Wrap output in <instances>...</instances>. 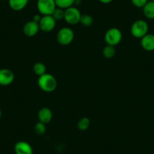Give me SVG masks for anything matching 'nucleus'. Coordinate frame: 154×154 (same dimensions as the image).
I'll return each instance as SVG.
<instances>
[{"mask_svg":"<svg viewBox=\"0 0 154 154\" xmlns=\"http://www.w3.org/2000/svg\"><path fill=\"white\" fill-rule=\"evenodd\" d=\"M37 83L39 88L45 92H52L57 86V82L55 77L47 72L38 76Z\"/></svg>","mask_w":154,"mask_h":154,"instance_id":"obj_1","label":"nucleus"},{"mask_svg":"<svg viewBox=\"0 0 154 154\" xmlns=\"http://www.w3.org/2000/svg\"><path fill=\"white\" fill-rule=\"evenodd\" d=\"M122 38V33L119 29L116 27L109 28L104 35V40L106 45L115 47L120 43Z\"/></svg>","mask_w":154,"mask_h":154,"instance_id":"obj_2","label":"nucleus"},{"mask_svg":"<svg viewBox=\"0 0 154 154\" xmlns=\"http://www.w3.org/2000/svg\"><path fill=\"white\" fill-rule=\"evenodd\" d=\"M149 26L143 20H137L131 26V33L132 36L137 38H141L148 33Z\"/></svg>","mask_w":154,"mask_h":154,"instance_id":"obj_3","label":"nucleus"},{"mask_svg":"<svg viewBox=\"0 0 154 154\" xmlns=\"http://www.w3.org/2000/svg\"><path fill=\"white\" fill-rule=\"evenodd\" d=\"M74 32L69 27H62L57 33V41L61 45H68L73 41Z\"/></svg>","mask_w":154,"mask_h":154,"instance_id":"obj_4","label":"nucleus"},{"mask_svg":"<svg viewBox=\"0 0 154 154\" xmlns=\"http://www.w3.org/2000/svg\"><path fill=\"white\" fill-rule=\"evenodd\" d=\"M36 6L41 15H51L57 8L54 0H37Z\"/></svg>","mask_w":154,"mask_h":154,"instance_id":"obj_5","label":"nucleus"},{"mask_svg":"<svg viewBox=\"0 0 154 154\" xmlns=\"http://www.w3.org/2000/svg\"><path fill=\"white\" fill-rule=\"evenodd\" d=\"M81 16H82V14H81L80 11L76 7L72 6L64 10V19L63 20H65V21L68 24L75 25L79 23Z\"/></svg>","mask_w":154,"mask_h":154,"instance_id":"obj_6","label":"nucleus"},{"mask_svg":"<svg viewBox=\"0 0 154 154\" xmlns=\"http://www.w3.org/2000/svg\"><path fill=\"white\" fill-rule=\"evenodd\" d=\"M56 22L57 21L51 15H42L38 25L41 30L48 32L52 31L55 28Z\"/></svg>","mask_w":154,"mask_h":154,"instance_id":"obj_7","label":"nucleus"},{"mask_svg":"<svg viewBox=\"0 0 154 154\" xmlns=\"http://www.w3.org/2000/svg\"><path fill=\"white\" fill-rule=\"evenodd\" d=\"M14 73L12 70L7 68L0 69V85L7 86L14 82Z\"/></svg>","mask_w":154,"mask_h":154,"instance_id":"obj_8","label":"nucleus"},{"mask_svg":"<svg viewBox=\"0 0 154 154\" xmlns=\"http://www.w3.org/2000/svg\"><path fill=\"white\" fill-rule=\"evenodd\" d=\"M39 29H40V28H39L38 23H37V22L34 21L32 20L26 22L23 28V33L25 34V35H26L28 37L35 36L38 33Z\"/></svg>","mask_w":154,"mask_h":154,"instance_id":"obj_9","label":"nucleus"},{"mask_svg":"<svg viewBox=\"0 0 154 154\" xmlns=\"http://www.w3.org/2000/svg\"><path fill=\"white\" fill-rule=\"evenodd\" d=\"M14 150L15 154H32V147L28 142L20 140L14 144Z\"/></svg>","mask_w":154,"mask_h":154,"instance_id":"obj_10","label":"nucleus"},{"mask_svg":"<svg viewBox=\"0 0 154 154\" xmlns=\"http://www.w3.org/2000/svg\"><path fill=\"white\" fill-rule=\"evenodd\" d=\"M140 45L145 51H154V34L147 33L140 38Z\"/></svg>","mask_w":154,"mask_h":154,"instance_id":"obj_11","label":"nucleus"},{"mask_svg":"<svg viewBox=\"0 0 154 154\" xmlns=\"http://www.w3.org/2000/svg\"><path fill=\"white\" fill-rule=\"evenodd\" d=\"M53 117L52 111L48 107H42L41 108L38 112V122H41L42 123L48 124L51 122Z\"/></svg>","mask_w":154,"mask_h":154,"instance_id":"obj_12","label":"nucleus"},{"mask_svg":"<svg viewBox=\"0 0 154 154\" xmlns=\"http://www.w3.org/2000/svg\"><path fill=\"white\" fill-rule=\"evenodd\" d=\"M8 2L11 9L15 11H20L26 8L29 0H8Z\"/></svg>","mask_w":154,"mask_h":154,"instance_id":"obj_13","label":"nucleus"},{"mask_svg":"<svg viewBox=\"0 0 154 154\" xmlns=\"http://www.w3.org/2000/svg\"><path fill=\"white\" fill-rule=\"evenodd\" d=\"M143 15L149 20L154 19V2L149 0L147 3L143 7Z\"/></svg>","mask_w":154,"mask_h":154,"instance_id":"obj_14","label":"nucleus"},{"mask_svg":"<svg viewBox=\"0 0 154 154\" xmlns=\"http://www.w3.org/2000/svg\"><path fill=\"white\" fill-rule=\"evenodd\" d=\"M32 70H33V72L35 75H37L38 76H40V75L46 73V66L43 63L37 62L33 65Z\"/></svg>","mask_w":154,"mask_h":154,"instance_id":"obj_15","label":"nucleus"},{"mask_svg":"<svg viewBox=\"0 0 154 154\" xmlns=\"http://www.w3.org/2000/svg\"><path fill=\"white\" fill-rule=\"evenodd\" d=\"M56 6L62 9H66L69 7L73 6L75 4V0H54Z\"/></svg>","mask_w":154,"mask_h":154,"instance_id":"obj_16","label":"nucleus"},{"mask_svg":"<svg viewBox=\"0 0 154 154\" xmlns=\"http://www.w3.org/2000/svg\"><path fill=\"white\" fill-rule=\"evenodd\" d=\"M116 54V48L112 45H106L103 49V55L107 59H110L113 57Z\"/></svg>","mask_w":154,"mask_h":154,"instance_id":"obj_17","label":"nucleus"},{"mask_svg":"<svg viewBox=\"0 0 154 154\" xmlns=\"http://www.w3.org/2000/svg\"><path fill=\"white\" fill-rule=\"evenodd\" d=\"M90 126V119L88 117H82L80 120L78 122L77 127L80 131H86Z\"/></svg>","mask_w":154,"mask_h":154,"instance_id":"obj_18","label":"nucleus"},{"mask_svg":"<svg viewBox=\"0 0 154 154\" xmlns=\"http://www.w3.org/2000/svg\"><path fill=\"white\" fill-rule=\"evenodd\" d=\"M93 21H94L93 17H91L90 14H82V16H81L79 23L84 26H90L92 25Z\"/></svg>","mask_w":154,"mask_h":154,"instance_id":"obj_19","label":"nucleus"},{"mask_svg":"<svg viewBox=\"0 0 154 154\" xmlns=\"http://www.w3.org/2000/svg\"><path fill=\"white\" fill-rule=\"evenodd\" d=\"M54 20H61L64 19V9H62L60 8H56L54 11H53L52 14H51Z\"/></svg>","mask_w":154,"mask_h":154,"instance_id":"obj_20","label":"nucleus"},{"mask_svg":"<svg viewBox=\"0 0 154 154\" xmlns=\"http://www.w3.org/2000/svg\"><path fill=\"white\" fill-rule=\"evenodd\" d=\"M34 131L38 135H42V134H45L46 131V125L45 123H42L41 122H37L34 127Z\"/></svg>","mask_w":154,"mask_h":154,"instance_id":"obj_21","label":"nucleus"},{"mask_svg":"<svg viewBox=\"0 0 154 154\" xmlns=\"http://www.w3.org/2000/svg\"><path fill=\"white\" fill-rule=\"evenodd\" d=\"M149 0H131V3L137 8H143Z\"/></svg>","mask_w":154,"mask_h":154,"instance_id":"obj_22","label":"nucleus"},{"mask_svg":"<svg viewBox=\"0 0 154 154\" xmlns=\"http://www.w3.org/2000/svg\"><path fill=\"white\" fill-rule=\"evenodd\" d=\"M42 16L40 14H35V15L33 16V17H32V20H34V21L37 22V23H39V21H40L41 18H42Z\"/></svg>","mask_w":154,"mask_h":154,"instance_id":"obj_23","label":"nucleus"},{"mask_svg":"<svg viewBox=\"0 0 154 154\" xmlns=\"http://www.w3.org/2000/svg\"><path fill=\"white\" fill-rule=\"evenodd\" d=\"M98 1L103 4H109L111 3L113 0H98Z\"/></svg>","mask_w":154,"mask_h":154,"instance_id":"obj_24","label":"nucleus"},{"mask_svg":"<svg viewBox=\"0 0 154 154\" xmlns=\"http://www.w3.org/2000/svg\"><path fill=\"white\" fill-rule=\"evenodd\" d=\"M1 116H2V110H1V108H0V119H1Z\"/></svg>","mask_w":154,"mask_h":154,"instance_id":"obj_25","label":"nucleus"},{"mask_svg":"<svg viewBox=\"0 0 154 154\" xmlns=\"http://www.w3.org/2000/svg\"><path fill=\"white\" fill-rule=\"evenodd\" d=\"M150 1H153V2H154V0H150Z\"/></svg>","mask_w":154,"mask_h":154,"instance_id":"obj_26","label":"nucleus"},{"mask_svg":"<svg viewBox=\"0 0 154 154\" xmlns=\"http://www.w3.org/2000/svg\"><path fill=\"white\" fill-rule=\"evenodd\" d=\"M0 1H4V0H0Z\"/></svg>","mask_w":154,"mask_h":154,"instance_id":"obj_27","label":"nucleus"}]
</instances>
